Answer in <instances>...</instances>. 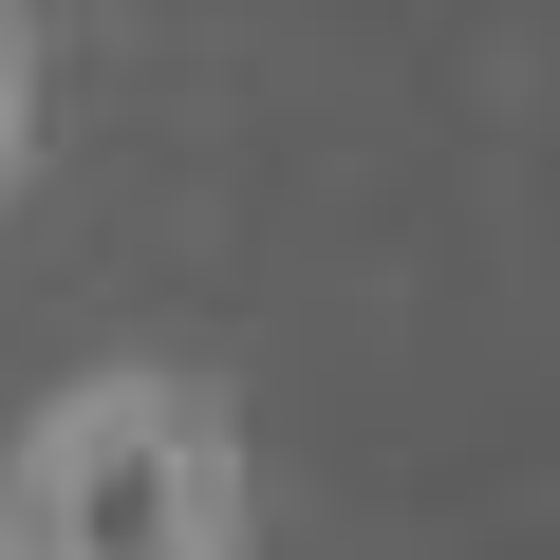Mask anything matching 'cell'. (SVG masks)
Masks as SVG:
<instances>
[{
	"label": "cell",
	"instance_id": "obj_2",
	"mask_svg": "<svg viewBox=\"0 0 560 560\" xmlns=\"http://www.w3.org/2000/svg\"><path fill=\"white\" fill-rule=\"evenodd\" d=\"M38 187V20H0V206Z\"/></svg>",
	"mask_w": 560,
	"mask_h": 560
},
{
	"label": "cell",
	"instance_id": "obj_1",
	"mask_svg": "<svg viewBox=\"0 0 560 560\" xmlns=\"http://www.w3.org/2000/svg\"><path fill=\"white\" fill-rule=\"evenodd\" d=\"M243 541H261V467L224 374L187 355H94L0 448V560H243Z\"/></svg>",
	"mask_w": 560,
	"mask_h": 560
}]
</instances>
